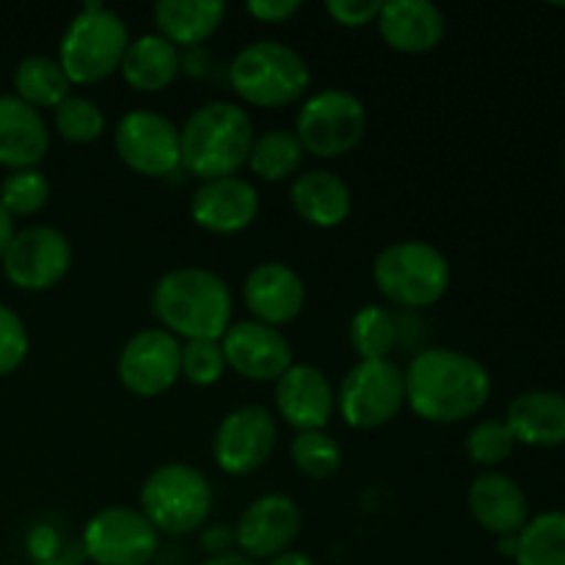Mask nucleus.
Segmentation results:
<instances>
[{
	"label": "nucleus",
	"instance_id": "nucleus-1",
	"mask_svg": "<svg viewBox=\"0 0 565 565\" xmlns=\"http://www.w3.org/2000/svg\"><path fill=\"white\" fill-rule=\"evenodd\" d=\"M406 373V406L434 425L472 419L491 397V375L483 364L456 348H425L414 353Z\"/></svg>",
	"mask_w": 565,
	"mask_h": 565
},
{
	"label": "nucleus",
	"instance_id": "nucleus-2",
	"mask_svg": "<svg viewBox=\"0 0 565 565\" xmlns=\"http://www.w3.org/2000/svg\"><path fill=\"white\" fill-rule=\"evenodd\" d=\"M232 290L215 270L174 268L152 287V312L177 340H221L232 326Z\"/></svg>",
	"mask_w": 565,
	"mask_h": 565
},
{
	"label": "nucleus",
	"instance_id": "nucleus-3",
	"mask_svg": "<svg viewBox=\"0 0 565 565\" xmlns=\"http://www.w3.org/2000/svg\"><path fill=\"white\" fill-rule=\"evenodd\" d=\"M254 143V121L243 105L213 99L193 110L180 127L182 169L202 182L235 177Z\"/></svg>",
	"mask_w": 565,
	"mask_h": 565
},
{
	"label": "nucleus",
	"instance_id": "nucleus-4",
	"mask_svg": "<svg viewBox=\"0 0 565 565\" xmlns=\"http://www.w3.org/2000/svg\"><path fill=\"white\" fill-rule=\"evenodd\" d=\"M127 47H130L127 22L114 9L92 0L72 17L61 33L58 64L72 86H94L121 70Z\"/></svg>",
	"mask_w": 565,
	"mask_h": 565
},
{
	"label": "nucleus",
	"instance_id": "nucleus-5",
	"mask_svg": "<svg viewBox=\"0 0 565 565\" xmlns=\"http://www.w3.org/2000/svg\"><path fill=\"white\" fill-rule=\"evenodd\" d=\"M312 83L307 58L276 39L246 44L230 64V86L254 108H285L298 103Z\"/></svg>",
	"mask_w": 565,
	"mask_h": 565
},
{
	"label": "nucleus",
	"instance_id": "nucleus-6",
	"mask_svg": "<svg viewBox=\"0 0 565 565\" xmlns=\"http://www.w3.org/2000/svg\"><path fill=\"white\" fill-rule=\"evenodd\" d=\"M373 281L381 296L395 307L425 309L450 290V263L436 246L425 241H401L381 248L373 263Z\"/></svg>",
	"mask_w": 565,
	"mask_h": 565
},
{
	"label": "nucleus",
	"instance_id": "nucleus-7",
	"mask_svg": "<svg viewBox=\"0 0 565 565\" xmlns=\"http://www.w3.org/2000/svg\"><path fill=\"white\" fill-rule=\"evenodd\" d=\"M138 500V511L158 533L191 535L193 530L204 527L213 511V486L191 463L171 461L149 472Z\"/></svg>",
	"mask_w": 565,
	"mask_h": 565
},
{
	"label": "nucleus",
	"instance_id": "nucleus-8",
	"mask_svg": "<svg viewBox=\"0 0 565 565\" xmlns=\"http://www.w3.org/2000/svg\"><path fill=\"white\" fill-rule=\"evenodd\" d=\"M292 132L312 158H342L362 143L367 132V110L356 94L345 88H323L303 99Z\"/></svg>",
	"mask_w": 565,
	"mask_h": 565
},
{
	"label": "nucleus",
	"instance_id": "nucleus-9",
	"mask_svg": "<svg viewBox=\"0 0 565 565\" xmlns=\"http://www.w3.org/2000/svg\"><path fill=\"white\" fill-rule=\"evenodd\" d=\"M403 406L406 373L392 359H359L337 390V412L353 430L384 428Z\"/></svg>",
	"mask_w": 565,
	"mask_h": 565
},
{
	"label": "nucleus",
	"instance_id": "nucleus-10",
	"mask_svg": "<svg viewBox=\"0 0 565 565\" xmlns=\"http://www.w3.org/2000/svg\"><path fill=\"white\" fill-rule=\"evenodd\" d=\"M81 546L94 565H147L158 555L160 533L138 508L110 505L88 519Z\"/></svg>",
	"mask_w": 565,
	"mask_h": 565
},
{
	"label": "nucleus",
	"instance_id": "nucleus-11",
	"mask_svg": "<svg viewBox=\"0 0 565 565\" xmlns=\"http://www.w3.org/2000/svg\"><path fill=\"white\" fill-rule=\"evenodd\" d=\"M121 163L143 177H169L182 166L180 127L160 110H127L114 132Z\"/></svg>",
	"mask_w": 565,
	"mask_h": 565
},
{
	"label": "nucleus",
	"instance_id": "nucleus-12",
	"mask_svg": "<svg viewBox=\"0 0 565 565\" xmlns=\"http://www.w3.org/2000/svg\"><path fill=\"white\" fill-rule=\"evenodd\" d=\"M279 439V423L270 408L248 403L232 408L213 436V458L221 472L246 478L263 469L274 456Z\"/></svg>",
	"mask_w": 565,
	"mask_h": 565
},
{
	"label": "nucleus",
	"instance_id": "nucleus-13",
	"mask_svg": "<svg viewBox=\"0 0 565 565\" xmlns=\"http://www.w3.org/2000/svg\"><path fill=\"white\" fill-rule=\"evenodd\" d=\"M3 274L17 290L44 292L72 268V243L55 226H28L14 232L3 254Z\"/></svg>",
	"mask_w": 565,
	"mask_h": 565
},
{
	"label": "nucleus",
	"instance_id": "nucleus-14",
	"mask_svg": "<svg viewBox=\"0 0 565 565\" xmlns=\"http://www.w3.org/2000/svg\"><path fill=\"white\" fill-rule=\"evenodd\" d=\"M182 342L166 329H141L125 342L116 362L119 384L136 397H158L169 392L180 375Z\"/></svg>",
	"mask_w": 565,
	"mask_h": 565
},
{
	"label": "nucleus",
	"instance_id": "nucleus-15",
	"mask_svg": "<svg viewBox=\"0 0 565 565\" xmlns=\"http://www.w3.org/2000/svg\"><path fill=\"white\" fill-rule=\"evenodd\" d=\"M226 367L237 375L259 384L279 381L292 367V345L279 329L257 323V320H237L221 337Z\"/></svg>",
	"mask_w": 565,
	"mask_h": 565
},
{
	"label": "nucleus",
	"instance_id": "nucleus-16",
	"mask_svg": "<svg viewBox=\"0 0 565 565\" xmlns=\"http://www.w3.org/2000/svg\"><path fill=\"white\" fill-rule=\"evenodd\" d=\"M303 513L298 502L287 494H263L243 511L235 524L237 550L252 561L281 555L301 535Z\"/></svg>",
	"mask_w": 565,
	"mask_h": 565
},
{
	"label": "nucleus",
	"instance_id": "nucleus-17",
	"mask_svg": "<svg viewBox=\"0 0 565 565\" xmlns=\"http://www.w3.org/2000/svg\"><path fill=\"white\" fill-rule=\"evenodd\" d=\"M259 215V191L243 177L199 182L191 196V218L210 235H237Z\"/></svg>",
	"mask_w": 565,
	"mask_h": 565
},
{
	"label": "nucleus",
	"instance_id": "nucleus-18",
	"mask_svg": "<svg viewBox=\"0 0 565 565\" xmlns=\"http://www.w3.org/2000/svg\"><path fill=\"white\" fill-rule=\"evenodd\" d=\"M276 412L296 434L323 430L337 412V392L326 373L315 364H292L276 381Z\"/></svg>",
	"mask_w": 565,
	"mask_h": 565
},
{
	"label": "nucleus",
	"instance_id": "nucleus-19",
	"mask_svg": "<svg viewBox=\"0 0 565 565\" xmlns=\"http://www.w3.org/2000/svg\"><path fill=\"white\" fill-rule=\"evenodd\" d=\"M243 303L252 320L279 329L303 312L307 285L287 263H263L248 270L243 281Z\"/></svg>",
	"mask_w": 565,
	"mask_h": 565
},
{
	"label": "nucleus",
	"instance_id": "nucleus-20",
	"mask_svg": "<svg viewBox=\"0 0 565 565\" xmlns=\"http://www.w3.org/2000/svg\"><path fill=\"white\" fill-rule=\"evenodd\" d=\"M375 25L392 50L406 55L430 53L439 47L447 31L445 11L430 0H386L381 3Z\"/></svg>",
	"mask_w": 565,
	"mask_h": 565
},
{
	"label": "nucleus",
	"instance_id": "nucleus-21",
	"mask_svg": "<svg viewBox=\"0 0 565 565\" xmlns=\"http://www.w3.org/2000/svg\"><path fill=\"white\" fill-rule=\"evenodd\" d=\"M469 513L486 533L519 535L530 522V502L522 486L502 472H483L472 480L467 494Z\"/></svg>",
	"mask_w": 565,
	"mask_h": 565
},
{
	"label": "nucleus",
	"instance_id": "nucleus-22",
	"mask_svg": "<svg viewBox=\"0 0 565 565\" xmlns=\"http://www.w3.org/2000/svg\"><path fill=\"white\" fill-rule=\"evenodd\" d=\"M50 152V130L36 108L0 94V166L11 171L36 169Z\"/></svg>",
	"mask_w": 565,
	"mask_h": 565
},
{
	"label": "nucleus",
	"instance_id": "nucleus-23",
	"mask_svg": "<svg viewBox=\"0 0 565 565\" xmlns=\"http://www.w3.org/2000/svg\"><path fill=\"white\" fill-rule=\"evenodd\" d=\"M290 202L298 218L318 230H337L353 210V193L340 174L329 169L303 171L292 180Z\"/></svg>",
	"mask_w": 565,
	"mask_h": 565
},
{
	"label": "nucleus",
	"instance_id": "nucleus-24",
	"mask_svg": "<svg viewBox=\"0 0 565 565\" xmlns=\"http://www.w3.org/2000/svg\"><path fill=\"white\" fill-rule=\"evenodd\" d=\"M516 445L561 447L565 445V395L552 390L522 392L505 412Z\"/></svg>",
	"mask_w": 565,
	"mask_h": 565
},
{
	"label": "nucleus",
	"instance_id": "nucleus-25",
	"mask_svg": "<svg viewBox=\"0 0 565 565\" xmlns=\"http://www.w3.org/2000/svg\"><path fill=\"white\" fill-rule=\"evenodd\" d=\"M119 72L127 86L136 92L158 94L169 88L182 72V53L160 33H143V36L130 39Z\"/></svg>",
	"mask_w": 565,
	"mask_h": 565
},
{
	"label": "nucleus",
	"instance_id": "nucleus-26",
	"mask_svg": "<svg viewBox=\"0 0 565 565\" xmlns=\"http://www.w3.org/2000/svg\"><path fill=\"white\" fill-rule=\"evenodd\" d=\"M154 25L174 47H196L207 42L226 17L221 0H160L152 9Z\"/></svg>",
	"mask_w": 565,
	"mask_h": 565
},
{
	"label": "nucleus",
	"instance_id": "nucleus-27",
	"mask_svg": "<svg viewBox=\"0 0 565 565\" xmlns=\"http://www.w3.org/2000/svg\"><path fill=\"white\" fill-rule=\"evenodd\" d=\"M72 94V83L58 58L28 55L14 70V97L31 108H58Z\"/></svg>",
	"mask_w": 565,
	"mask_h": 565
},
{
	"label": "nucleus",
	"instance_id": "nucleus-28",
	"mask_svg": "<svg viewBox=\"0 0 565 565\" xmlns=\"http://www.w3.org/2000/svg\"><path fill=\"white\" fill-rule=\"evenodd\" d=\"M307 152H303L301 141L292 130H265L254 136L252 152H248V169L257 177L268 182L290 180V177L301 174V166Z\"/></svg>",
	"mask_w": 565,
	"mask_h": 565
},
{
	"label": "nucleus",
	"instance_id": "nucleus-29",
	"mask_svg": "<svg viewBox=\"0 0 565 565\" xmlns=\"http://www.w3.org/2000/svg\"><path fill=\"white\" fill-rule=\"evenodd\" d=\"M516 565H565V511L539 513L519 533Z\"/></svg>",
	"mask_w": 565,
	"mask_h": 565
},
{
	"label": "nucleus",
	"instance_id": "nucleus-30",
	"mask_svg": "<svg viewBox=\"0 0 565 565\" xmlns=\"http://www.w3.org/2000/svg\"><path fill=\"white\" fill-rule=\"evenodd\" d=\"M348 340L359 359H390L392 348L401 342L397 334V318L386 307L367 303L356 309L348 326Z\"/></svg>",
	"mask_w": 565,
	"mask_h": 565
},
{
	"label": "nucleus",
	"instance_id": "nucleus-31",
	"mask_svg": "<svg viewBox=\"0 0 565 565\" xmlns=\"http://www.w3.org/2000/svg\"><path fill=\"white\" fill-rule=\"evenodd\" d=\"M290 458L303 478L329 480L340 472L342 447L326 430H307L290 441Z\"/></svg>",
	"mask_w": 565,
	"mask_h": 565
},
{
	"label": "nucleus",
	"instance_id": "nucleus-32",
	"mask_svg": "<svg viewBox=\"0 0 565 565\" xmlns=\"http://www.w3.org/2000/svg\"><path fill=\"white\" fill-rule=\"evenodd\" d=\"M53 125L64 141L86 147L103 138L105 132V114L94 99L70 94L58 108H53Z\"/></svg>",
	"mask_w": 565,
	"mask_h": 565
},
{
	"label": "nucleus",
	"instance_id": "nucleus-33",
	"mask_svg": "<svg viewBox=\"0 0 565 565\" xmlns=\"http://www.w3.org/2000/svg\"><path fill=\"white\" fill-rule=\"evenodd\" d=\"M50 199V180L39 169H20L11 171L0 182V204L6 213L14 215H33L47 204Z\"/></svg>",
	"mask_w": 565,
	"mask_h": 565
},
{
	"label": "nucleus",
	"instance_id": "nucleus-34",
	"mask_svg": "<svg viewBox=\"0 0 565 565\" xmlns=\"http://www.w3.org/2000/svg\"><path fill=\"white\" fill-rule=\"evenodd\" d=\"M513 447H516V439H513L505 419H483V423L472 425L467 439H463V450H467L469 461L486 469H494L497 463L508 461Z\"/></svg>",
	"mask_w": 565,
	"mask_h": 565
},
{
	"label": "nucleus",
	"instance_id": "nucleus-35",
	"mask_svg": "<svg viewBox=\"0 0 565 565\" xmlns=\"http://www.w3.org/2000/svg\"><path fill=\"white\" fill-rule=\"evenodd\" d=\"M226 359L221 340H191L182 345L180 375L193 386H213L224 379Z\"/></svg>",
	"mask_w": 565,
	"mask_h": 565
},
{
	"label": "nucleus",
	"instance_id": "nucleus-36",
	"mask_svg": "<svg viewBox=\"0 0 565 565\" xmlns=\"http://www.w3.org/2000/svg\"><path fill=\"white\" fill-rule=\"evenodd\" d=\"M28 348H31V340H28L22 318L11 307L0 303V379L20 370L28 356Z\"/></svg>",
	"mask_w": 565,
	"mask_h": 565
},
{
	"label": "nucleus",
	"instance_id": "nucleus-37",
	"mask_svg": "<svg viewBox=\"0 0 565 565\" xmlns=\"http://www.w3.org/2000/svg\"><path fill=\"white\" fill-rule=\"evenodd\" d=\"M331 20L342 28H364L379 20L381 0H329L326 3Z\"/></svg>",
	"mask_w": 565,
	"mask_h": 565
},
{
	"label": "nucleus",
	"instance_id": "nucleus-38",
	"mask_svg": "<svg viewBox=\"0 0 565 565\" xmlns=\"http://www.w3.org/2000/svg\"><path fill=\"white\" fill-rule=\"evenodd\" d=\"M25 544H28V552H31L33 563L58 561L61 552H64L58 533H55V530L50 527V524H36V527H31V533H28Z\"/></svg>",
	"mask_w": 565,
	"mask_h": 565
},
{
	"label": "nucleus",
	"instance_id": "nucleus-39",
	"mask_svg": "<svg viewBox=\"0 0 565 565\" xmlns=\"http://www.w3.org/2000/svg\"><path fill=\"white\" fill-rule=\"evenodd\" d=\"M246 11L254 20L276 25V22H287L290 17H296L301 11V3L298 0H252Z\"/></svg>",
	"mask_w": 565,
	"mask_h": 565
},
{
	"label": "nucleus",
	"instance_id": "nucleus-40",
	"mask_svg": "<svg viewBox=\"0 0 565 565\" xmlns=\"http://www.w3.org/2000/svg\"><path fill=\"white\" fill-rule=\"evenodd\" d=\"M202 546L204 552H210V557L226 555V552H237L235 527H230V524H213V527L204 530Z\"/></svg>",
	"mask_w": 565,
	"mask_h": 565
},
{
	"label": "nucleus",
	"instance_id": "nucleus-41",
	"mask_svg": "<svg viewBox=\"0 0 565 565\" xmlns=\"http://www.w3.org/2000/svg\"><path fill=\"white\" fill-rule=\"evenodd\" d=\"M265 565H318V561H315V557H309L307 552L287 550V552H281V555L270 557Z\"/></svg>",
	"mask_w": 565,
	"mask_h": 565
},
{
	"label": "nucleus",
	"instance_id": "nucleus-42",
	"mask_svg": "<svg viewBox=\"0 0 565 565\" xmlns=\"http://www.w3.org/2000/svg\"><path fill=\"white\" fill-rule=\"evenodd\" d=\"M11 237H14V218L6 213V207L0 204V259H3L6 248H9Z\"/></svg>",
	"mask_w": 565,
	"mask_h": 565
},
{
	"label": "nucleus",
	"instance_id": "nucleus-43",
	"mask_svg": "<svg viewBox=\"0 0 565 565\" xmlns=\"http://www.w3.org/2000/svg\"><path fill=\"white\" fill-rule=\"evenodd\" d=\"M202 565H259V563L252 561V557H246L243 552H226V555L207 557Z\"/></svg>",
	"mask_w": 565,
	"mask_h": 565
},
{
	"label": "nucleus",
	"instance_id": "nucleus-44",
	"mask_svg": "<svg viewBox=\"0 0 565 565\" xmlns=\"http://www.w3.org/2000/svg\"><path fill=\"white\" fill-rule=\"evenodd\" d=\"M497 550H500L502 557H516V550H519V535H502L500 541H497Z\"/></svg>",
	"mask_w": 565,
	"mask_h": 565
},
{
	"label": "nucleus",
	"instance_id": "nucleus-45",
	"mask_svg": "<svg viewBox=\"0 0 565 565\" xmlns=\"http://www.w3.org/2000/svg\"><path fill=\"white\" fill-rule=\"evenodd\" d=\"M33 565H72V563H66L64 557H58V561H47V563H33Z\"/></svg>",
	"mask_w": 565,
	"mask_h": 565
}]
</instances>
